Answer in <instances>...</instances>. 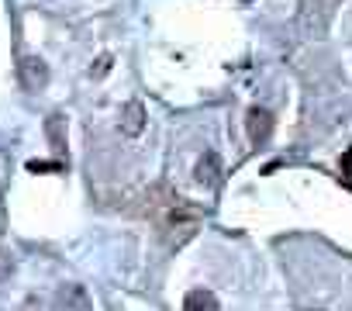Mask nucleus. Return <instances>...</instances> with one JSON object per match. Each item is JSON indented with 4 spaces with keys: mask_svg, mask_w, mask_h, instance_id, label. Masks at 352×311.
<instances>
[{
    "mask_svg": "<svg viewBox=\"0 0 352 311\" xmlns=\"http://www.w3.org/2000/svg\"><path fill=\"white\" fill-rule=\"evenodd\" d=\"M45 131H49L52 149H56V152H63V149H66V121H63V114H52V118L45 121Z\"/></svg>",
    "mask_w": 352,
    "mask_h": 311,
    "instance_id": "7",
    "label": "nucleus"
},
{
    "mask_svg": "<svg viewBox=\"0 0 352 311\" xmlns=\"http://www.w3.org/2000/svg\"><path fill=\"white\" fill-rule=\"evenodd\" d=\"M218 177H221V163H218V156H214V152H208L204 160L197 163V180L211 187V184H218Z\"/></svg>",
    "mask_w": 352,
    "mask_h": 311,
    "instance_id": "6",
    "label": "nucleus"
},
{
    "mask_svg": "<svg viewBox=\"0 0 352 311\" xmlns=\"http://www.w3.org/2000/svg\"><path fill=\"white\" fill-rule=\"evenodd\" d=\"M184 311H218V297H214L211 290L197 287V290H190V294L184 297Z\"/></svg>",
    "mask_w": 352,
    "mask_h": 311,
    "instance_id": "5",
    "label": "nucleus"
},
{
    "mask_svg": "<svg viewBox=\"0 0 352 311\" xmlns=\"http://www.w3.org/2000/svg\"><path fill=\"white\" fill-rule=\"evenodd\" d=\"M56 311H90V294L80 283H66L56 294Z\"/></svg>",
    "mask_w": 352,
    "mask_h": 311,
    "instance_id": "1",
    "label": "nucleus"
},
{
    "mask_svg": "<svg viewBox=\"0 0 352 311\" xmlns=\"http://www.w3.org/2000/svg\"><path fill=\"white\" fill-rule=\"evenodd\" d=\"M245 131H249V142L252 145H263L270 138V131H273V114L263 111V107H252L249 118H245Z\"/></svg>",
    "mask_w": 352,
    "mask_h": 311,
    "instance_id": "2",
    "label": "nucleus"
},
{
    "mask_svg": "<svg viewBox=\"0 0 352 311\" xmlns=\"http://www.w3.org/2000/svg\"><path fill=\"white\" fill-rule=\"evenodd\" d=\"M28 170H32V173H45V170H63V167H59V163H38V160H35V163H28Z\"/></svg>",
    "mask_w": 352,
    "mask_h": 311,
    "instance_id": "9",
    "label": "nucleus"
},
{
    "mask_svg": "<svg viewBox=\"0 0 352 311\" xmlns=\"http://www.w3.org/2000/svg\"><path fill=\"white\" fill-rule=\"evenodd\" d=\"M21 80H25L28 90H42V87L49 83V69H45V63H42L38 56L21 59Z\"/></svg>",
    "mask_w": 352,
    "mask_h": 311,
    "instance_id": "3",
    "label": "nucleus"
},
{
    "mask_svg": "<svg viewBox=\"0 0 352 311\" xmlns=\"http://www.w3.org/2000/svg\"><path fill=\"white\" fill-rule=\"evenodd\" d=\"M142 128H145V107H142V100H128L121 111V131L135 138V135H142Z\"/></svg>",
    "mask_w": 352,
    "mask_h": 311,
    "instance_id": "4",
    "label": "nucleus"
},
{
    "mask_svg": "<svg viewBox=\"0 0 352 311\" xmlns=\"http://www.w3.org/2000/svg\"><path fill=\"white\" fill-rule=\"evenodd\" d=\"M338 170H342V177H345V180H352V149H345V152H342Z\"/></svg>",
    "mask_w": 352,
    "mask_h": 311,
    "instance_id": "8",
    "label": "nucleus"
}]
</instances>
